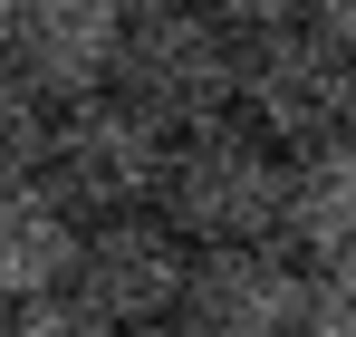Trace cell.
<instances>
[{
    "label": "cell",
    "mask_w": 356,
    "mask_h": 337,
    "mask_svg": "<svg viewBox=\"0 0 356 337\" xmlns=\"http://www.w3.org/2000/svg\"><path fill=\"white\" fill-rule=\"evenodd\" d=\"M232 107L270 135V145H327L356 135V39L327 19H280V29H241V87Z\"/></svg>",
    "instance_id": "6da1fadb"
},
{
    "label": "cell",
    "mask_w": 356,
    "mask_h": 337,
    "mask_svg": "<svg viewBox=\"0 0 356 337\" xmlns=\"http://www.w3.org/2000/svg\"><path fill=\"white\" fill-rule=\"evenodd\" d=\"M280 193H289V145H270L241 107L183 125L174 155H164V212L193 241H260V231H280Z\"/></svg>",
    "instance_id": "7a4b0ae2"
},
{
    "label": "cell",
    "mask_w": 356,
    "mask_h": 337,
    "mask_svg": "<svg viewBox=\"0 0 356 337\" xmlns=\"http://www.w3.org/2000/svg\"><path fill=\"white\" fill-rule=\"evenodd\" d=\"M164 155H174V125L145 116L125 87H97V97L58 107V125H49V173H39V183L58 193L77 222H106V212L164 203Z\"/></svg>",
    "instance_id": "3957f363"
},
{
    "label": "cell",
    "mask_w": 356,
    "mask_h": 337,
    "mask_svg": "<svg viewBox=\"0 0 356 337\" xmlns=\"http://www.w3.org/2000/svg\"><path fill=\"white\" fill-rule=\"evenodd\" d=\"M116 87L145 116L164 125H202V116H232L241 87V29L212 10V0H164V10H135L125 19V58H116Z\"/></svg>",
    "instance_id": "277c9868"
},
{
    "label": "cell",
    "mask_w": 356,
    "mask_h": 337,
    "mask_svg": "<svg viewBox=\"0 0 356 337\" xmlns=\"http://www.w3.org/2000/svg\"><path fill=\"white\" fill-rule=\"evenodd\" d=\"M183 280H193V231H183L164 203H145V212L87 222L77 270H67V299H87L116 337H135V328L183 318Z\"/></svg>",
    "instance_id": "5b68a950"
},
{
    "label": "cell",
    "mask_w": 356,
    "mask_h": 337,
    "mask_svg": "<svg viewBox=\"0 0 356 337\" xmlns=\"http://www.w3.org/2000/svg\"><path fill=\"white\" fill-rule=\"evenodd\" d=\"M298 308H308V260L280 231H260V241H193L183 328H202V337H298Z\"/></svg>",
    "instance_id": "8992f818"
},
{
    "label": "cell",
    "mask_w": 356,
    "mask_h": 337,
    "mask_svg": "<svg viewBox=\"0 0 356 337\" xmlns=\"http://www.w3.org/2000/svg\"><path fill=\"white\" fill-rule=\"evenodd\" d=\"M125 0H19V29H10V68L49 97V107H77L97 87H116L125 58Z\"/></svg>",
    "instance_id": "52a82bcc"
},
{
    "label": "cell",
    "mask_w": 356,
    "mask_h": 337,
    "mask_svg": "<svg viewBox=\"0 0 356 337\" xmlns=\"http://www.w3.org/2000/svg\"><path fill=\"white\" fill-rule=\"evenodd\" d=\"M77 241H87V222L67 212L49 183H10V193H0V308L67 289Z\"/></svg>",
    "instance_id": "ba28073f"
},
{
    "label": "cell",
    "mask_w": 356,
    "mask_h": 337,
    "mask_svg": "<svg viewBox=\"0 0 356 337\" xmlns=\"http://www.w3.org/2000/svg\"><path fill=\"white\" fill-rule=\"evenodd\" d=\"M280 241H289L298 260L356 251V135H327V145H298V155H289Z\"/></svg>",
    "instance_id": "9c48e42d"
},
{
    "label": "cell",
    "mask_w": 356,
    "mask_h": 337,
    "mask_svg": "<svg viewBox=\"0 0 356 337\" xmlns=\"http://www.w3.org/2000/svg\"><path fill=\"white\" fill-rule=\"evenodd\" d=\"M49 125H58V107H49V97L0 58V193L49 173Z\"/></svg>",
    "instance_id": "30bf717a"
},
{
    "label": "cell",
    "mask_w": 356,
    "mask_h": 337,
    "mask_svg": "<svg viewBox=\"0 0 356 337\" xmlns=\"http://www.w3.org/2000/svg\"><path fill=\"white\" fill-rule=\"evenodd\" d=\"M298 337H356V251L308 260V308H298Z\"/></svg>",
    "instance_id": "8fae6325"
},
{
    "label": "cell",
    "mask_w": 356,
    "mask_h": 337,
    "mask_svg": "<svg viewBox=\"0 0 356 337\" xmlns=\"http://www.w3.org/2000/svg\"><path fill=\"white\" fill-rule=\"evenodd\" d=\"M0 337H116L87 299H67V289H49V299H19L10 318H0Z\"/></svg>",
    "instance_id": "7c38bea8"
},
{
    "label": "cell",
    "mask_w": 356,
    "mask_h": 337,
    "mask_svg": "<svg viewBox=\"0 0 356 337\" xmlns=\"http://www.w3.org/2000/svg\"><path fill=\"white\" fill-rule=\"evenodd\" d=\"M232 29H280V19H318V0H212Z\"/></svg>",
    "instance_id": "4fadbf2b"
},
{
    "label": "cell",
    "mask_w": 356,
    "mask_h": 337,
    "mask_svg": "<svg viewBox=\"0 0 356 337\" xmlns=\"http://www.w3.org/2000/svg\"><path fill=\"white\" fill-rule=\"evenodd\" d=\"M318 19H327L337 39H356V0H318Z\"/></svg>",
    "instance_id": "5bb4252c"
},
{
    "label": "cell",
    "mask_w": 356,
    "mask_h": 337,
    "mask_svg": "<svg viewBox=\"0 0 356 337\" xmlns=\"http://www.w3.org/2000/svg\"><path fill=\"white\" fill-rule=\"evenodd\" d=\"M10 29H19V0H0V58H10Z\"/></svg>",
    "instance_id": "9a60e30c"
},
{
    "label": "cell",
    "mask_w": 356,
    "mask_h": 337,
    "mask_svg": "<svg viewBox=\"0 0 356 337\" xmlns=\"http://www.w3.org/2000/svg\"><path fill=\"white\" fill-rule=\"evenodd\" d=\"M135 337H202V328H183V318H164V328H135Z\"/></svg>",
    "instance_id": "2e32d148"
},
{
    "label": "cell",
    "mask_w": 356,
    "mask_h": 337,
    "mask_svg": "<svg viewBox=\"0 0 356 337\" xmlns=\"http://www.w3.org/2000/svg\"><path fill=\"white\" fill-rule=\"evenodd\" d=\"M125 10H164V0H125Z\"/></svg>",
    "instance_id": "e0dca14e"
},
{
    "label": "cell",
    "mask_w": 356,
    "mask_h": 337,
    "mask_svg": "<svg viewBox=\"0 0 356 337\" xmlns=\"http://www.w3.org/2000/svg\"><path fill=\"white\" fill-rule=\"evenodd\" d=\"M0 318H10V308H0Z\"/></svg>",
    "instance_id": "ac0fdd59"
}]
</instances>
